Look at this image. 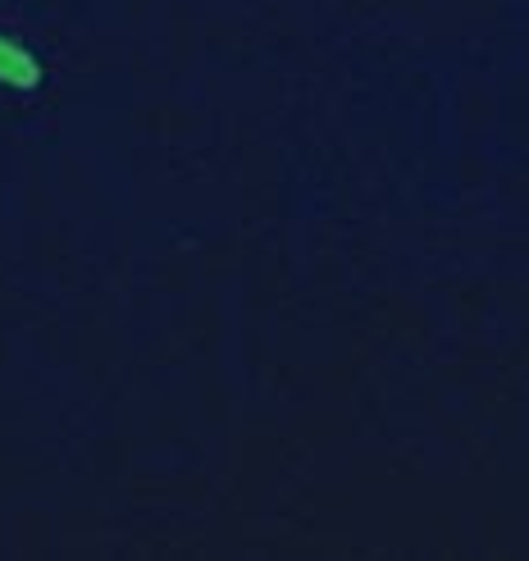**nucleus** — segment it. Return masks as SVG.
<instances>
[{
    "label": "nucleus",
    "instance_id": "nucleus-1",
    "mask_svg": "<svg viewBox=\"0 0 529 561\" xmlns=\"http://www.w3.org/2000/svg\"><path fill=\"white\" fill-rule=\"evenodd\" d=\"M37 78H42V69L33 55L0 37V82H10V88H37Z\"/></svg>",
    "mask_w": 529,
    "mask_h": 561
}]
</instances>
